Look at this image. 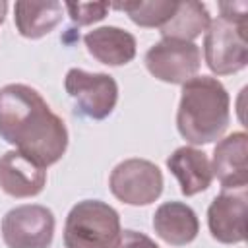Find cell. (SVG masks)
I'll return each instance as SVG.
<instances>
[{"label": "cell", "instance_id": "1", "mask_svg": "<svg viewBox=\"0 0 248 248\" xmlns=\"http://www.w3.org/2000/svg\"><path fill=\"white\" fill-rule=\"evenodd\" d=\"M0 138L43 169L58 163L68 149L64 120L25 83L0 87Z\"/></svg>", "mask_w": 248, "mask_h": 248}, {"label": "cell", "instance_id": "2", "mask_svg": "<svg viewBox=\"0 0 248 248\" xmlns=\"http://www.w3.org/2000/svg\"><path fill=\"white\" fill-rule=\"evenodd\" d=\"M231 120V97L225 85L211 76H194L182 83L176 110L178 134L192 145L223 138Z\"/></svg>", "mask_w": 248, "mask_h": 248}, {"label": "cell", "instance_id": "3", "mask_svg": "<svg viewBox=\"0 0 248 248\" xmlns=\"http://www.w3.org/2000/svg\"><path fill=\"white\" fill-rule=\"evenodd\" d=\"M221 16L213 19L203 37V56L215 76L236 74L248 64L246 2H221Z\"/></svg>", "mask_w": 248, "mask_h": 248}, {"label": "cell", "instance_id": "4", "mask_svg": "<svg viewBox=\"0 0 248 248\" xmlns=\"http://www.w3.org/2000/svg\"><path fill=\"white\" fill-rule=\"evenodd\" d=\"M118 211L101 200L78 202L64 223L66 248H114L120 238Z\"/></svg>", "mask_w": 248, "mask_h": 248}, {"label": "cell", "instance_id": "5", "mask_svg": "<svg viewBox=\"0 0 248 248\" xmlns=\"http://www.w3.org/2000/svg\"><path fill=\"white\" fill-rule=\"evenodd\" d=\"M163 172L147 159H124L120 161L110 176L108 188L116 200L128 205H149L163 194Z\"/></svg>", "mask_w": 248, "mask_h": 248}, {"label": "cell", "instance_id": "6", "mask_svg": "<svg viewBox=\"0 0 248 248\" xmlns=\"http://www.w3.org/2000/svg\"><path fill=\"white\" fill-rule=\"evenodd\" d=\"M64 87L66 93L76 101L78 112L93 120H105L110 116L118 103V83L112 76L103 72L70 68Z\"/></svg>", "mask_w": 248, "mask_h": 248}, {"label": "cell", "instance_id": "7", "mask_svg": "<svg viewBox=\"0 0 248 248\" xmlns=\"http://www.w3.org/2000/svg\"><path fill=\"white\" fill-rule=\"evenodd\" d=\"M54 227V213L48 207L25 203L4 215L2 238L8 248H50Z\"/></svg>", "mask_w": 248, "mask_h": 248}, {"label": "cell", "instance_id": "8", "mask_svg": "<svg viewBox=\"0 0 248 248\" xmlns=\"http://www.w3.org/2000/svg\"><path fill=\"white\" fill-rule=\"evenodd\" d=\"M202 64V52L196 43L161 39L145 52L147 72L165 83L182 85L192 79Z\"/></svg>", "mask_w": 248, "mask_h": 248}, {"label": "cell", "instance_id": "9", "mask_svg": "<svg viewBox=\"0 0 248 248\" xmlns=\"http://www.w3.org/2000/svg\"><path fill=\"white\" fill-rule=\"evenodd\" d=\"M246 188L223 190L207 207V227L221 244H238L246 240Z\"/></svg>", "mask_w": 248, "mask_h": 248}, {"label": "cell", "instance_id": "10", "mask_svg": "<svg viewBox=\"0 0 248 248\" xmlns=\"http://www.w3.org/2000/svg\"><path fill=\"white\" fill-rule=\"evenodd\" d=\"M248 136L232 132L219 140L213 149L211 172L221 182L223 190H236L248 186Z\"/></svg>", "mask_w": 248, "mask_h": 248}, {"label": "cell", "instance_id": "11", "mask_svg": "<svg viewBox=\"0 0 248 248\" xmlns=\"http://www.w3.org/2000/svg\"><path fill=\"white\" fill-rule=\"evenodd\" d=\"M46 170L19 151H6L0 157V188L12 198H33L43 192Z\"/></svg>", "mask_w": 248, "mask_h": 248}, {"label": "cell", "instance_id": "12", "mask_svg": "<svg viewBox=\"0 0 248 248\" xmlns=\"http://www.w3.org/2000/svg\"><path fill=\"white\" fill-rule=\"evenodd\" d=\"M167 169L174 174L180 192L186 198L205 192L213 180L211 161L202 149H196L192 145H182L174 149L167 159Z\"/></svg>", "mask_w": 248, "mask_h": 248}, {"label": "cell", "instance_id": "13", "mask_svg": "<svg viewBox=\"0 0 248 248\" xmlns=\"http://www.w3.org/2000/svg\"><path fill=\"white\" fill-rule=\"evenodd\" d=\"M155 234L170 246H186L200 232L196 211L182 202H165L153 215Z\"/></svg>", "mask_w": 248, "mask_h": 248}, {"label": "cell", "instance_id": "14", "mask_svg": "<svg viewBox=\"0 0 248 248\" xmlns=\"http://www.w3.org/2000/svg\"><path fill=\"white\" fill-rule=\"evenodd\" d=\"M87 52L107 66H124L136 58V37L116 25L97 27L83 35Z\"/></svg>", "mask_w": 248, "mask_h": 248}, {"label": "cell", "instance_id": "15", "mask_svg": "<svg viewBox=\"0 0 248 248\" xmlns=\"http://www.w3.org/2000/svg\"><path fill=\"white\" fill-rule=\"evenodd\" d=\"M16 29L25 39H41L48 35L60 21L64 14V4L60 2H16L14 6Z\"/></svg>", "mask_w": 248, "mask_h": 248}, {"label": "cell", "instance_id": "16", "mask_svg": "<svg viewBox=\"0 0 248 248\" xmlns=\"http://www.w3.org/2000/svg\"><path fill=\"white\" fill-rule=\"evenodd\" d=\"M211 23L209 12L205 4L196 2V0H186L178 2L174 14L170 19L159 29L163 39H176V41H188L192 43L196 37L207 31Z\"/></svg>", "mask_w": 248, "mask_h": 248}, {"label": "cell", "instance_id": "17", "mask_svg": "<svg viewBox=\"0 0 248 248\" xmlns=\"http://www.w3.org/2000/svg\"><path fill=\"white\" fill-rule=\"evenodd\" d=\"M174 0H138V2H116L110 8L128 14V17L140 27H163L176 10Z\"/></svg>", "mask_w": 248, "mask_h": 248}, {"label": "cell", "instance_id": "18", "mask_svg": "<svg viewBox=\"0 0 248 248\" xmlns=\"http://www.w3.org/2000/svg\"><path fill=\"white\" fill-rule=\"evenodd\" d=\"M64 10L76 25H91L101 21L110 10L108 2H66Z\"/></svg>", "mask_w": 248, "mask_h": 248}, {"label": "cell", "instance_id": "19", "mask_svg": "<svg viewBox=\"0 0 248 248\" xmlns=\"http://www.w3.org/2000/svg\"><path fill=\"white\" fill-rule=\"evenodd\" d=\"M114 248H159V246L147 234L132 231V229H126V231L120 232V238H118Z\"/></svg>", "mask_w": 248, "mask_h": 248}, {"label": "cell", "instance_id": "20", "mask_svg": "<svg viewBox=\"0 0 248 248\" xmlns=\"http://www.w3.org/2000/svg\"><path fill=\"white\" fill-rule=\"evenodd\" d=\"M6 12H8V2H0V25L6 19Z\"/></svg>", "mask_w": 248, "mask_h": 248}]
</instances>
